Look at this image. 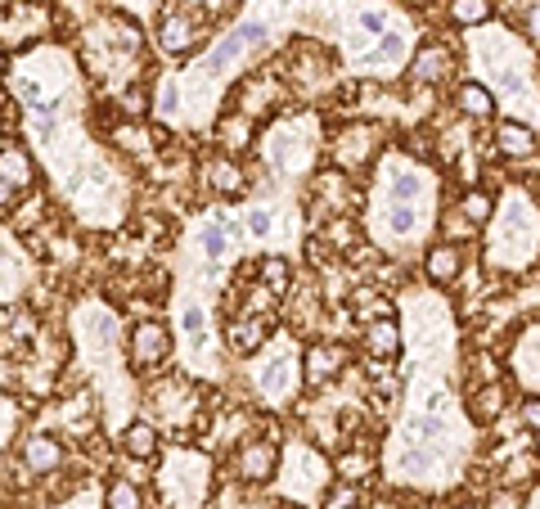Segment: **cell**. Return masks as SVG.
<instances>
[{
    "instance_id": "1",
    "label": "cell",
    "mask_w": 540,
    "mask_h": 509,
    "mask_svg": "<svg viewBox=\"0 0 540 509\" xmlns=\"http://www.w3.org/2000/svg\"><path fill=\"white\" fill-rule=\"evenodd\" d=\"M270 37H275V32H270V23H261V19H243V23H234V28L225 32V37L216 41L212 50H203V55L194 59V68L185 73V91H189V100H194V104H207V100H212V91L234 73V68L243 64V59L270 46Z\"/></svg>"
},
{
    "instance_id": "2",
    "label": "cell",
    "mask_w": 540,
    "mask_h": 509,
    "mask_svg": "<svg viewBox=\"0 0 540 509\" xmlns=\"http://www.w3.org/2000/svg\"><path fill=\"white\" fill-rule=\"evenodd\" d=\"M432 194V176L414 163H396L387 167V185H383V235L387 239H410L423 226V208Z\"/></svg>"
},
{
    "instance_id": "3",
    "label": "cell",
    "mask_w": 540,
    "mask_h": 509,
    "mask_svg": "<svg viewBox=\"0 0 540 509\" xmlns=\"http://www.w3.org/2000/svg\"><path fill=\"white\" fill-rule=\"evenodd\" d=\"M540 221L527 194H509L491 226V266H522L536 257Z\"/></svg>"
},
{
    "instance_id": "4",
    "label": "cell",
    "mask_w": 540,
    "mask_h": 509,
    "mask_svg": "<svg viewBox=\"0 0 540 509\" xmlns=\"http://www.w3.org/2000/svg\"><path fill=\"white\" fill-rule=\"evenodd\" d=\"M261 158H266V167L275 176L306 172V163H311V136H306V127L279 122V127L266 136V145H261Z\"/></svg>"
},
{
    "instance_id": "5",
    "label": "cell",
    "mask_w": 540,
    "mask_h": 509,
    "mask_svg": "<svg viewBox=\"0 0 540 509\" xmlns=\"http://www.w3.org/2000/svg\"><path fill=\"white\" fill-rule=\"evenodd\" d=\"M180 491V505H198V496L207 491V460L194 451H176L171 455V473H167V491Z\"/></svg>"
},
{
    "instance_id": "6",
    "label": "cell",
    "mask_w": 540,
    "mask_h": 509,
    "mask_svg": "<svg viewBox=\"0 0 540 509\" xmlns=\"http://www.w3.org/2000/svg\"><path fill=\"white\" fill-rule=\"evenodd\" d=\"M171 352V334L162 329V320H140V325L131 329V361L135 370H153V365H162V356Z\"/></svg>"
},
{
    "instance_id": "7",
    "label": "cell",
    "mask_w": 540,
    "mask_h": 509,
    "mask_svg": "<svg viewBox=\"0 0 540 509\" xmlns=\"http://www.w3.org/2000/svg\"><path fill=\"white\" fill-rule=\"evenodd\" d=\"M495 154L509 158V163H527V158L540 154V136L531 127H522V122L504 118L495 122Z\"/></svg>"
},
{
    "instance_id": "8",
    "label": "cell",
    "mask_w": 540,
    "mask_h": 509,
    "mask_svg": "<svg viewBox=\"0 0 540 509\" xmlns=\"http://www.w3.org/2000/svg\"><path fill=\"white\" fill-rule=\"evenodd\" d=\"M423 275H428V284H437V289H450V284L464 275V248L450 244V239L432 244L428 253H423Z\"/></svg>"
},
{
    "instance_id": "9",
    "label": "cell",
    "mask_w": 540,
    "mask_h": 509,
    "mask_svg": "<svg viewBox=\"0 0 540 509\" xmlns=\"http://www.w3.org/2000/svg\"><path fill=\"white\" fill-rule=\"evenodd\" d=\"M234 469L243 482H270V473L279 469V446L275 442H243L234 455Z\"/></svg>"
},
{
    "instance_id": "10",
    "label": "cell",
    "mask_w": 540,
    "mask_h": 509,
    "mask_svg": "<svg viewBox=\"0 0 540 509\" xmlns=\"http://www.w3.org/2000/svg\"><path fill=\"white\" fill-rule=\"evenodd\" d=\"M342 347H333V343H311L306 347V356H302V379H306V388H324V383L333 379V374L342 370Z\"/></svg>"
},
{
    "instance_id": "11",
    "label": "cell",
    "mask_w": 540,
    "mask_h": 509,
    "mask_svg": "<svg viewBox=\"0 0 540 509\" xmlns=\"http://www.w3.org/2000/svg\"><path fill=\"white\" fill-rule=\"evenodd\" d=\"M270 338V316H234L230 329H225V343H230L234 356H252L257 347H266Z\"/></svg>"
},
{
    "instance_id": "12",
    "label": "cell",
    "mask_w": 540,
    "mask_h": 509,
    "mask_svg": "<svg viewBox=\"0 0 540 509\" xmlns=\"http://www.w3.org/2000/svg\"><path fill=\"white\" fill-rule=\"evenodd\" d=\"M450 68H455L450 46H423V50H414V59H410V82L414 86H437L441 77H450Z\"/></svg>"
},
{
    "instance_id": "13",
    "label": "cell",
    "mask_w": 540,
    "mask_h": 509,
    "mask_svg": "<svg viewBox=\"0 0 540 509\" xmlns=\"http://www.w3.org/2000/svg\"><path fill=\"white\" fill-rule=\"evenodd\" d=\"M455 109L468 122H491L495 118V91L486 82H459L455 86Z\"/></svg>"
},
{
    "instance_id": "14",
    "label": "cell",
    "mask_w": 540,
    "mask_h": 509,
    "mask_svg": "<svg viewBox=\"0 0 540 509\" xmlns=\"http://www.w3.org/2000/svg\"><path fill=\"white\" fill-rule=\"evenodd\" d=\"M405 55H410V37H405V32H387V37H378V46L360 59V68H369V73H392V68L405 64Z\"/></svg>"
},
{
    "instance_id": "15",
    "label": "cell",
    "mask_w": 540,
    "mask_h": 509,
    "mask_svg": "<svg viewBox=\"0 0 540 509\" xmlns=\"http://www.w3.org/2000/svg\"><path fill=\"white\" fill-rule=\"evenodd\" d=\"M365 347H369V356H374V361H396V356H401V325H396L392 316L369 320Z\"/></svg>"
},
{
    "instance_id": "16",
    "label": "cell",
    "mask_w": 540,
    "mask_h": 509,
    "mask_svg": "<svg viewBox=\"0 0 540 509\" xmlns=\"http://www.w3.org/2000/svg\"><path fill=\"white\" fill-rule=\"evenodd\" d=\"M23 464L32 473H54L63 464V446H59V437H50V433H32L23 442Z\"/></svg>"
},
{
    "instance_id": "17",
    "label": "cell",
    "mask_w": 540,
    "mask_h": 509,
    "mask_svg": "<svg viewBox=\"0 0 540 509\" xmlns=\"http://www.w3.org/2000/svg\"><path fill=\"white\" fill-rule=\"evenodd\" d=\"M0 181H9L18 194L32 190V185H36V163H32V154H27V149H18V145H5V149H0Z\"/></svg>"
},
{
    "instance_id": "18",
    "label": "cell",
    "mask_w": 540,
    "mask_h": 509,
    "mask_svg": "<svg viewBox=\"0 0 540 509\" xmlns=\"http://www.w3.org/2000/svg\"><path fill=\"white\" fill-rule=\"evenodd\" d=\"M117 446H122L131 460H153V455H158V446H162V437H158V428H153V424L135 419V424H126L122 433H117Z\"/></svg>"
},
{
    "instance_id": "19",
    "label": "cell",
    "mask_w": 540,
    "mask_h": 509,
    "mask_svg": "<svg viewBox=\"0 0 540 509\" xmlns=\"http://www.w3.org/2000/svg\"><path fill=\"white\" fill-rule=\"evenodd\" d=\"M257 388L266 392L270 401H279V397H288V388H293V356L288 352H279L275 361H266L257 370Z\"/></svg>"
},
{
    "instance_id": "20",
    "label": "cell",
    "mask_w": 540,
    "mask_h": 509,
    "mask_svg": "<svg viewBox=\"0 0 540 509\" xmlns=\"http://www.w3.org/2000/svg\"><path fill=\"white\" fill-rule=\"evenodd\" d=\"M194 41H198V28L185 14H171V19L158 23V50H167V55H185V50H194Z\"/></svg>"
},
{
    "instance_id": "21",
    "label": "cell",
    "mask_w": 540,
    "mask_h": 509,
    "mask_svg": "<svg viewBox=\"0 0 540 509\" xmlns=\"http://www.w3.org/2000/svg\"><path fill=\"white\" fill-rule=\"evenodd\" d=\"M459 217L473 230H482L486 221H495V194L482 190V185H468V190L459 194Z\"/></svg>"
},
{
    "instance_id": "22",
    "label": "cell",
    "mask_w": 540,
    "mask_h": 509,
    "mask_svg": "<svg viewBox=\"0 0 540 509\" xmlns=\"http://www.w3.org/2000/svg\"><path fill=\"white\" fill-rule=\"evenodd\" d=\"M207 185H212V190H221V194H239L243 190L239 163H234L230 154H216L212 163H207Z\"/></svg>"
},
{
    "instance_id": "23",
    "label": "cell",
    "mask_w": 540,
    "mask_h": 509,
    "mask_svg": "<svg viewBox=\"0 0 540 509\" xmlns=\"http://www.w3.org/2000/svg\"><path fill=\"white\" fill-rule=\"evenodd\" d=\"M495 14V0H450V23H459V28H482V23H491Z\"/></svg>"
},
{
    "instance_id": "24",
    "label": "cell",
    "mask_w": 540,
    "mask_h": 509,
    "mask_svg": "<svg viewBox=\"0 0 540 509\" xmlns=\"http://www.w3.org/2000/svg\"><path fill=\"white\" fill-rule=\"evenodd\" d=\"M500 410H504V383L500 379L482 383V388L473 392V419H477V424H491Z\"/></svg>"
},
{
    "instance_id": "25",
    "label": "cell",
    "mask_w": 540,
    "mask_h": 509,
    "mask_svg": "<svg viewBox=\"0 0 540 509\" xmlns=\"http://www.w3.org/2000/svg\"><path fill=\"white\" fill-rule=\"evenodd\" d=\"M180 95H185V86H180V77H162V86H158V100H153V113H158L162 122H176V118H180Z\"/></svg>"
},
{
    "instance_id": "26",
    "label": "cell",
    "mask_w": 540,
    "mask_h": 509,
    "mask_svg": "<svg viewBox=\"0 0 540 509\" xmlns=\"http://www.w3.org/2000/svg\"><path fill=\"white\" fill-rule=\"evenodd\" d=\"M104 509H144L140 487L126 482V478H113V482H108V491H104Z\"/></svg>"
},
{
    "instance_id": "27",
    "label": "cell",
    "mask_w": 540,
    "mask_h": 509,
    "mask_svg": "<svg viewBox=\"0 0 540 509\" xmlns=\"http://www.w3.org/2000/svg\"><path fill=\"white\" fill-rule=\"evenodd\" d=\"M243 221H248V226H243V230H248L252 239H270V235H275V221H279V212H275V208H266V203H252V208L243 212Z\"/></svg>"
},
{
    "instance_id": "28",
    "label": "cell",
    "mask_w": 540,
    "mask_h": 509,
    "mask_svg": "<svg viewBox=\"0 0 540 509\" xmlns=\"http://www.w3.org/2000/svg\"><path fill=\"white\" fill-rule=\"evenodd\" d=\"M180 325H185V343H189V352H203L207 347V316L198 307H185L180 311Z\"/></svg>"
},
{
    "instance_id": "29",
    "label": "cell",
    "mask_w": 540,
    "mask_h": 509,
    "mask_svg": "<svg viewBox=\"0 0 540 509\" xmlns=\"http://www.w3.org/2000/svg\"><path fill=\"white\" fill-rule=\"evenodd\" d=\"M257 271H261V280H266V289L275 293V298H284L288 293V262L284 257H261Z\"/></svg>"
},
{
    "instance_id": "30",
    "label": "cell",
    "mask_w": 540,
    "mask_h": 509,
    "mask_svg": "<svg viewBox=\"0 0 540 509\" xmlns=\"http://www.w3.org/2000/svg\"><path fill=\"white\" fill-rule=\"evenodd\" d=\"M356 28L365 32V41H378V37L392 32V28H387V10H383V5H365V10L356 14Z\"/></svg>"
},
{
    "instance_id": "31",
    "label": "cell",
    "mask_w": 540,
    "mask_h": 509,
    "mask_svg": "<svg viewBox=\"0 0 540 509\" xmlns=\"http://www.w3.org/2000/svg\"><path fill=\"white\" fill-rule=\"evenodd\" d=\"M338 473L347 482H360L365 473H374V455H365V451H347V455H338Z\"/></svg>"
},
{
    "instance_id": "32",
    "label": "cell",
    "mask_w": 540,
    "mask_h": 509,
    "mask_svg": "<svg viewBox=\"0 0 540 509\" xmlns=\"http://www.w3.org/2000/svg\"><path fill=\"white\" fill-rule=\"evenodd\" d=\"M14 289H18V257L0 239V298H14Z\"/></svg>"
},
{
    "instance_id": "33",
    "label": "cell",
    "mask_w": 540,
    "mask_h": 509,
    "mask_svg": "<svg viewBox=\"0 0 540 509\" xmlns=\"http://www.w3.org/2000/svg\"><path fill=\"white\" fill-rule=\"evenodd\" d=\"M221 136H225V149H243L252 140V122H248V113L243 118H225L221 122Z\"/></svg>"
},
{
    "instance_id": "34",
    "label": "cell",
    "mask_w": 540,
    "mask_h": 509,
    "mask_svg": "<svg viewBox=\"0 0 540 509\" xmlns=\"http://www.w3.org/2000/svg\"><path fill=\"white\" fill-rule=\"evenodd\" d=\"M518 424L527 433H540V397H522L518 401Z\"/></svg>"
},
{
    "instance_id": "35",
    "label": "cell",
    "mask_w": 540,
    "mask_h": 509,
    "mask_svg": "<svg viewBox=\"0 0 540 509\" xmlns=\"http://www.w3.org/2000/svg\"><path fill=\"white\" fill-rule=\"evenodd\" d=\"M14 424H18V406L5 397V392H0V446L14 437Z\"/></svg>"
},
{
    "instance_id": "36",
    "label": "cell",
    "mask_w": 540,
    "mask_h": 509,
    "mask_svg": "<svg viewBox=\"0 0 540 509\" xmlns=\"http://www.w3.org/2000/svg\"><path fill=\"white\" fill-rule=\"evenodd\" d=\"M522 491L518 487H500V491H491V500H486V509H522Z\"/></svg>"
},
{
    "instance_id": "37",
    "label": "cell",
    "mask_w": 540,
    "mask_h": 509,
    "mask_svg": "<svg viewBox=\"0 0 540 509\" xmlns=\"http://www.w3.org/2000/svg\"><path fill=\"white\" fill-rule=\"evenodd\" d=\"M360 505V491L356 487H338L329 500H324V509H356Z\"/></svg>"
},
{
    "instance_id": "38",
    "label": "cell",
    "mask_w": 540,
    "mask_h": 509,
    "mask_svg": "<svg viewBox=\"0 0 540 509\" xmlns=\"http://www.w3.org/2000/svg\"><path fill=\"white\" fill-rule=\"evenodd\" d=\"M522 32H527V37L540 46V0H531L527 10H522Z\"/></svg>"
},
{
    "instance_id": "39",
    "label": "cell",
    "mask_w": 540,
    "mask_h": 509,
    "mask_svg": "<svg viewBox=\"0 0 540 509\" xmlns=\"http://www.w3.org/2000/svg\"><path fill=\"white\" fill-rule=\"evenodd\" d=\"M18 199V190H14V185H9V181H0V208H9V203H14Z\"/></svg>"
},
{
    "instance_id": "40",
    "label": "cell",
    "mask_w": 540,
    "mask_h": 509,
    "mask_svg": "<svg viewBox=\"0 0 540 509\" xmlns=\"http://www.w3.org/2000/svg\"><path fill=\"white\" fill-rule=\"evenodd\" d=\"M536 460H540V433H536Z\"/></svg>"
},
{
    "instance_id": "41",
    "label": "cell",
    "mask_w": 540,
    "mask_h": 509,
    "mask_svg": "<svg viewBox=\"0 0 540 509\" xmlns=\"http://www.w3.org/2000/svg\"><path fill=\"white\" fill-rule=\"evenodd\" d=\"M455 509H477V505H455Z\"/></svg>"
},
{
    "instance_id": "42",
    "label": "cell",
    "mask_w": 540,
    "mask_h": 509,
    "mask_svg": "<svg viewBox=\"0 0 540 509\" xmlns=\"http://www.w3.org/2000/svg\"><path fill=\"white\" fill-rule=\"evenodd\" d=\"M0 122H5V118H0Z\"/></svg>"
}]
</instances>
